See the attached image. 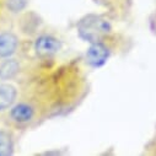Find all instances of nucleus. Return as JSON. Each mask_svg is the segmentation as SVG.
I'll list each match as a JSON object with an SVG mask.
<instances>
[{"label":"nucleus","instance_id":"f257e3e1","mask_svg":"<svg viewBox=\"0 0 156 156\" xmlns=\"http://www.w3.org/2000/svg\"><path fill=\"white\" fill-rule=\"evenodd\" d=\"M77 30L84 40L94 43L102 41L103 37L109 34L112 31V26L106 19L101 16L89 15L79 22Z\"/></svg>","mask_w":156,"mask_h":156},{"label":"nucleus","instance_id":"f03ea898","mask_svg":"<svg viewBox=\"0 0 156 156\" xmlns=\"http://www.w3.org/2000/svg\"><path fill=\"white\" fill-rule=\"evenodd\" d=\"M38 115V105L31 100L16 101L8 111L6 119L14 127H26L31 124Z\"/></svg>","mask_w":156,"mask_h":156},{"label":"nucleus","instance_id":"7ed1b4c3","mask_svg":"<svg viewBox=\"0 0 156 156\" xmlns=\"http://www.w3.org/2000/svg\"><path fill=\"white\" fill-rule=\"evenodd\" d=\"M62 48V43L57 37L52 34H41L36 38L33 43L34 53L40 58H51L55 55Z\"/></svg>","mask_w":156,"mask_h":156},{"label":"nucleus","instance_id":"20e7f679","mask_svg":"<svg viewBox=\"0 0 156 156\" xmlns=\"http://www.w3.org/2000/svg\"><path fill=\"white\" fill-rule=\"evenodd\" d=\"M20 47L19 37L11 31L0 32V59L14 57Z\"/></svg>","mask_w":156,"mask_h":156},{"label":"nucleus","instance_id":"39448f33","mask_svg":"<svg viewBox=\"0 0 156 156\" xmlns=\"http://www.w3.org/2000/svg\"><path fill=\"white\" fill-rule=\"evenodd\" d=\"M109 57V48L102 41L94 42L86 52V60L91 66H101Z\"/></svg>","mask_w":156,"mask_h":156},{"label":"nucleus","instance_id":"423d86ee","mask_svg":"<svg viewBox=\"0 0 156 156\" xmlns=\"http://www.w3.org/2000/svg\"><path fill=\"white\" fill-rule=\"evenodd\" d=\"M17 101V89L8 81L0 83V113L9 111Z\"/></svg>","mask_w":156,"mask_h":156},{"label":"nucleus","instance_id":"0eeeda50","mask_svg":"<svg viewBox=\"0 0 156 156\" xmlns=\"http://www.w3.org/2000/svg\"><path fill=\"white\" fill-rule=\"evenodd\" d=\"M21 70V62L14 57L0 59V81L12 80Z\"/></svg>","mask_w":156,"mask_h":156},{"label":"nucleus","instance_id":"6e6552de","mask_svg":"<svg viewBox=\"0 0 156 156\" xmlns=\"http://www.w3.org/2000/svg\"><path fill=\"white\" fill-rule=\"evenodd\" d=\"M14 150L12 136L6 130H0V156L10 155Z\"/></svg>","mask_w":156,"mask_h":156},{"label":"nucleus","instance_id":"1a4fd4ad","mask_svg":"<svg viewBox=\"0 0 156 156\" xmlns=\"http://www.w3.org/2000/svg\"><path fill=\"white\" fill-rule=\"evenodd\" d=\"M28 5V0H4V6L8 12L17 15L22 12Z\"/></svg>","mask_w":156,"mask_h":156}]
</instances>
